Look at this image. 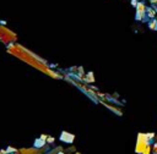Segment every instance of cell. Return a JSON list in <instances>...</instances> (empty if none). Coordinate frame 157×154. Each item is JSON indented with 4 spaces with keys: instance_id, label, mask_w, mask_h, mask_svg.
Wrapping results in <instances>:
<instances>
[{
    "instance_id": "1",
    "label": "cell",
    "mask_w": 157,
    "mask_h": 154,
    "mask_svg": "<svg viewBox=\"0 0 157 154\" xmlns=\"http://www.w3.org/2000/svg\"><path fill=\"white\" fill-rule=\"evenodd\" d=\"M151 2H155V4H157V0H151Z\"/></svg>"
}]
</instances>
